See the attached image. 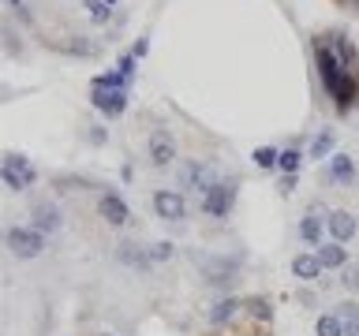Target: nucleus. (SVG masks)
I'll return each mask as SVG.
<instances>
[{
  "label": "nucleus",
  "mask_w": 359,
  "mask_h": 336,
  "mask_svg": "<svg viewBox=\"0 0 359 336\" xmlns=\"http://www.w3.org/2000/svg\"><path fill=\"white\" fill-rule=\"evenodd\" d=\"M314 67H318V78H322V90L325 97L333 101V108L341 112H352V105H359V75H352L348 67L341 64V56L333 52L330 38H314Z\"/></svg>",
  "instance_id": "1"
},
{
  "label": "nucleus",
  "mask_w": 359,
  "mask_h": 336,
  "mask_svg": "<svg viewBox=\"0 0 359 336\" xmlns=\"http://www.w3.org/2000/svg\"><path fill=\"white\" fill-rule=\"evenodd\" d=\"M4 246L15 258H22V262H30V258H38L45 251V235L34 228V224H11L4 232Z\"/></svg>",
  "instance_id": "2"
},
{
  "label": "nucleus",
  "mask_w": 359,
  "mask_h": 336,
  "mask_svg": "<svg viewBox=\"0 0 359 336\" xmlns=\"http://www.w3.org/2000/svg\"><path fill=\"white\" fill-rule=\"evenodd\" d=\"M236 195H240V183H236V179H217V183L202 195V213L213 220H224L236 206Z\"/></svg>",
  "instance_id": "3"
},
{
  "label": "nucleus",
  "mask_w": 359,
  "mask_h": 336,
  "mask_svg": "<svg viewBox=\"0 0 359 336\" xmlns=\"http://www.w3.org/2000/svg\"><path fill=\"white\" fill-rule=\"evenodd\" d=\"M217 172H213V168L206 164V161H184L176 168V183L184 187V190H198V195H206V190L217 183Z\"/></svg>",
  "instance_id": "4"
},
{
  "label": "nucleus",
  "mask_w": 359,
  "mask_h": 336,
  "mask_svg": "<svg viewBox=\"0 0 359 336\" xmlns=\"http://www.w3.org/2000/svg\"><path fill=\"white\" fill-rule=\"evenodd\" d=\"M198 269L210 288H229L240 269V258H198Z\"/></svg>",
  "instance_id": "5"
},
{
  "label": "nucleus",
  "mask_w": 359,
  "mask_h": 336,
  "mask_svg": "<svg viewBox=\"0 0 359 336\" xmlns=\"http://www.w3.org/2000/svg\"><path fill=\"white\" fill-rule=\"evenodd\" d=\"M146 157H150L154 168H168L176 161V139L165 127H154L150 139H146Z\"/></svg>",
  "instance_id": "6"
},
{
  "label": "nucleus",
  "mask_w": 359,
  "mask_h": 336,
  "mask_svg": "<svg viewBox=\"0 0 359 336\" xmlns=\"http://www.w3.org/2000/svg\"><path fill=\"white\" fill-rule=\"evenodd\" d=\"M97 217L112 224V228H123V224L131 220V209H128V202H123L116 190H105V195L97 198Z\"/></svg>",
  "instance_id": "7"
},
{
  "label": "nucleus",
  "mask_w": 359,
  "mask_h": 336,
  "mask_svg": "<svg viewBox=\"0 0 359 336\" xmlns=\"http://www.w3.org/2000/svg\"><path fill=\"white\" fill-rule=\"evenodd\" d=\"M90 105H94L101 116L116 120L128 108V90H90Z\"/></svg>",
  "instance_id": "8"
},
{
  "label": "nucleus",
  "mask_w": 359,
  "mask_h": 336,
  "mask_svg": "<svg viewBox=\"0 0 359 336\" xmlns=\"http://www.w3.org/2000/svg\"><path fill=\"white\" fill-rule=\"evenodd\" d=\"M330 213L333 209H322V202H314V206L303 213V220H299V239L311 243V246H322V224L330 220Z\"/></svg>",
  "instance_id": "9"
},
{
  "label": "nucleus",
  "mask_w": 359,
  "mask_h": 336,
  "mask_svg": "<svg viewBox=\"0 0 359 336\" xmlns=\"http://www.w3.org/2000/svg\"><path fill=\"white\" fill-rule=\"evenodd\" d=\"M154 209L161 220H184L187 217V202L180 190H154Z\"/></svg>",
  "instance_id": "10"
},
{
  "label": "nucleus",
  "mask_w": 359,
  "mask_h": 336,
  "mask_svg": "<svg viewBox=\"0 0 359 336\" xmlns=\"http://www.w3.org/2000/svg\"><path fill=\"white\" fill-rule=\"evenodd\" d=\"M30 224H34L41 235H53V232H60L64 213H60V206H53V202H38V206H34V213H30Z\"/></svg>",
  "instance_id": "11"
},
{
  "label": "nucleus",
  "mask_w": 359,
  "mask_h": 336,
  "mask_svg": "<svg viewBox=\"0 0 359 336\" xmlns=\"http://www.w3.org/2000/svg\"><path fill=\"white\" fill-rule=\"evenodd\" d=\"M325 228H330V235L337 243H348V239H355L359 220H355V213H348V209H333L330 220H325Z\"/></svg>",
  "instance_id": "12"
},
{
  "label": "nucleus",
  "mask_w": 359,
  "mask_h": 336,
  "mask_svg": "<svg viewBox=\"0 0 359 336\" xmlns=\"http://www.w3.org/2000/svg\"><path fill=\"white\" fill-rule=\"evenodd\" d=\"M240 310H243V299H236V295H224V299H217V302L210 307V314H206V318H210V325H213V329H224V325H232V321H236V314H240Z\"/></svg>",
  "instance_id": "13"
},
{
  "label": "nucleus",
  "mask_w": 359,
  "mask_h": 336,
  "mask_svg": "<svg viewBox=\"0 0 359 336\" xmlns=\"http://www.w3.org/2000/svg\"><path fill=\"white\" fill-rule=\"evenodd\" d=\"M116 262L120 265H128V269H139V273H146V269H150V262H154V258H150V251H146V246H139V243H120L116 246Z\"/></svg>",
  "instance_id": "14"
},
{
  "label": "nucleus",
  "mask_w": 359,
  "mask_h": 336,
  "mask_svg": "<svg viewBox=\"0 0 359 336\" xmlns=\"http://www.w3.org/2000/svg\"><path fill=\"white\" fill-rule=\"evenodd\" d=\"M325 176L333 179V183H355L359 172H355V161L348 153H333L330 157V168H325Z\"/></svg>",
  "instance_id": "15"
},
{
  "label": "nucleus",
  "mask_w": 359,
  "mask_h": 336,
  "mask_svg": "<svg viewBox=\"0 0 359 336\" xmlns=\"http://www.w3.org/2000/svg\"><path fill=\"white\" fill-rule=\"evenodd\" d=\"M325 38H330V45H333V52L341 56V64L348 67V71L352 75H359V52H355V45L344 38L341 30H333V34H325Z\"/></svg>",
  "instance_id": "16"
},
{
  "label": "nucleus",
  "mask_w": 359,
  "mask_h": 336,
  "mask_svg": "<svg viewBox=\"0 0 359 336\" xmlns=\"http://www.w3.org/2000/svg\"><path fill=\"white\" fill-rule=\"evenodd\" d=\"M292 276L303 280V284H314V280L322 276L318 254H296V258H292Z\"/></svg>",
  "instance_id": "17"
},
{
  "label": "nucleus",
  "mask_w": 359,
  "mask_h": 336,
  "mask_svg": "<svg viewBox=\"0 0 359 336\" xmlns=\"http://www.w3.org/2000/svg\"><path fill=\"white\" fill-rule=\"evenodd\" d=\"M318 262H322V269H344L348 265V251H344V243H337V239H330V243H322L318 251Z\"/></svg>",
  "instance_id": "18"
},
{
  "label": "nucleus",
  "mask_w": 359,
  "mask_h": 336,
  "mask_svg": "<svg viewBox=\"0 0 359 336\" xmlns=\"http://www.w3.org/2000/svg\"><path fill=\"white\" fill-rule=\"evenodd\" d=\"M4 168H11L19 179H27V187L38 183V168H34V161H30V157H22V153H15V150L4 153Z\"/></svg>",
  "instance_id": "19"
},
{
  "label": "nucleus",
  "mask_w": 359,
  "mask_h": 336,
  "mask_svg": "<svg viewBox=\"0 0 359 336\" xmlns=\"http://www.w3.org/2000/svg\"><path fill=\"white\" fill-rule=\"evenodd\" d=\"M333 150H337V134H333V131H318V134L311 139L307 157H314V161H325V157H333Z\"/></svg>",
  "instance_id": "20"
},
{
  "label": "nucleus",
  "mask_w": 359,
  "mask_h": 336,
  "mask_svg": "<svg viewBox=\"0 0 359 336\" xmlns=\"http://www.w3.org/2000/svg\"><path fill=\"white\" fill-rule=\"evenodd\" d=\"M348 325L341 321V314H322L318 321H314V336H344Z\"/></svg>",
  "instance_id": "21"
},
{
  "label": "nucleus",
  "mask_w": 359,
  "mask_h": 336,
  "mask_svg": "<svg viewBox=\"0 0 359 336\" xmlns=\"http://www.w3.org/2000/svg\"><path fill=\"white\" fill-rule=\"evenodd\" d=\"M243 310L251 314L255 321H269V318H273V307H269V299H262V295H251V299H243Z\"/></svg>",
  "instance_id": "22"
},
{
  "label": "nucleus",
  "mask_w": 359,
  "mask_h": 336,
  "mask_svg": "<svg viewBox=\"0 0 359 336\" xmlns=\"http://www.w3.org/2000/svg\"><path fill=\"white\" fill-rule=\"evenodd\" d=\"M131 83L123 78L120 71H105V75H97L94 83H90V90H128Z\"/></svg>",
  "instance_id": "23"
},
{
  "label": "nucleus",
  "mask_w": 359,
  "mask_h": 336,
  "mask_svg": "<svg viewBox=\"0 0 359 336\" xmlns=\"http://www.w3.org/2000/svg\"><path fill=\"white\" fill-rule=\"evenodd\" d=\"M299 164H303V153L292 146V150H280V161H277V168L285 176H299Z\"/></svg>",
  "instance_id": "24"
},
{
  "label": "nucleus",
  "mask_w": 359,
  "mask_h": 336,
  "mask_svg": "<svg viewBox=\"0 0 359 336\" xmlns=\"http://www.w3.org/2000/svg\"><path fill=\"white\" fill-rule=\"evenodd\" d=\"M83 8H86V15L94 22H109L112 19V8L105 4V0H83Z\"/></svg>",
  "instance_id": "25"
},
{
  "label": "nucleus",
  "mask_w": 359,
  "mask_h": 336,
  "mask_svg": "<svg viewBox=\"0 0 359 336\" xmlns=\"http://www.w3.org/2000/svg\"><path fill=\"white\" fill-rule=\"evenodd\" d=\"M251 157H255V164H258V168H277L280 150H273V146H258V150H255Z\"/></svg>",
  "instance_id": "26"
},
{
  "label": "nucleus",
  "mask_w": 359,
  "mask_h": 336,
  "mask_svg": "<svg viewBox=\"0 0 359 336\" xmlns=\"http://www.w3.org/2000/svg\"><path fill=\"white\" fill-rule=\"evenodd\" d=\"M172 254H176V243H168V239H161V243L150 246V258H154V262H168Z\"/></svg>",
  "instance_id": "27"
},
{
  "label": "nucleus",
  "mask_w": 359,
  "mask_h": 336,
  "mask_svg": "<svg viewBox=\"0 0 359 336\" xmlns=\"http://www.w3.org/2000/svg\"><path fill=\"white\" fill-rule=\"evenodd\" d=\"M341 284H344L348 291H359V265L348 262V265L341 269Z\"/></svg>",
  "instance_id": "28"
},
{
  "label": "nucleus",
  "mask_w": 359,
  "mask_h": 336,
  "mask_svg": "<svg viewBox=\"0 0 359 336\" xmlns=\"http://www.w3.org/2000/svg\"><path fill=\"white\" fill-rule=\"evenodd\" d=\"M0 179H4V187L15 190V195H19V190H27V179H19L15 172H11V168H4V164H0Z\"/></svg>",
  "instance_id": "29"
},
{
  "label": "nucleus",
  "mask_w": 359,
  "mask_h": 336,
  "mask_svg": "<svg viewBox=\"0 0 359 336\" xmlns=\"http://www.w3.org/2000/svg\"><path fill=\"white\" fill-rule=\"evenodd\" d=\"M60 52H72V56H90L94 45L90 41H60Z\"/></svg>",
  "instance_id": "30"
},
{
  "label": "nucleus",
  "mask_w": 359,
  "mask_h": 336,
  "mask_svg": "<svg viewBox=\"0 0 359 336\" xmlns=\"http://www.w3.org/2000/svg\"><path fill=\"white\" fill-rule=\"evenodd\" d=\"M53 187H60V190H79V187H90L83 176H60V179H53Z\"/></svg>",
  "instance_id": "31"
},
{
  "label": "nucleus",
  "mask_w": 359,
  "mask_h": 336,
  "mask_svg": "<svg viewBox=\"0 0 359 336\" xmlns=\"http://www.w3.org/2000/svg\"><path fill=\"white\" fill-rule=\"evenodd\" d=\"M116 71L128 78V83L135 78V56H131V52H123V56H120V67H116Z\"/></svg>",
  "instance_id": "32"
},
{
  "label": "nucleus",
  "mask_w": 359,
  "mask_h": 336,
  "mask_svg": "<svg viewBox=\"0 0 359 336\" xmlns=\"http://www.w3.org/2000/svg\"><path fill=\"white\" fill-rule=\"evenodd\" d=\"M146 52H150V38H139V41H135V49H131V56L139 60V56H146Z\"/></svg>",
  "instance_id": "33"
},
{
  "label": "nucleus",
  "mask_w": 359,
  "mask_h": 336,
  "mask_svg": "<svg viewBox=\"0 0 359 336\" xmlns=\"http://www.w3.org/2000/svg\"><path fill=\"white\" fill-rule=\"evenodd\" d=\"M341 318L355 321V318H359V307H355V302H341Z\"/></svg>",
  "instance_id": "34"
},
{
  "label": "nucleus",
  "mask_w": 359,
  "mask_h": 336,
  "mask_svg": "<svg viewBox=\"0 0 359 336\" xmlns=\"http://www.w3.org/2000/svg\"><path fill=\"white\" fill-rule=\"evenodd\" d=\"M105 139H109L105 127H90V142H94V146H105Z\"/></svg>",
  "instance_id": "35"
},
{
  "label": "nucleus",
  "mask_w": 359,
  "mask_h": 336,
  "mask_svg": "<svg viewBox=\"0 0 359 336\" xmlns=\"http://www.w3.org/2000/svg\"><path fill=\"white\" fill-rule=\"evenodd\" d=\"M292 187H296V176H285V179H280V190H285V195H288Z\"/></svg>",
  "instance_id": "36"
},
{
  "label": "nucleus",
  "mask_w": 359,
  "mask_h": 336,
  "mask_svg": "<svg viewBox=\"0 0 359 336\" xmlns=\"http://www.w3.org/2000/svg\"><path fill=\"white\" fill-rule=\"evenodd\" d=\"M344 336H359V318H355V321H348V329H344Z\"/></svg>",
  "instance_id": "37"
},
{
  "label": "nucleus",
  "mask_w": 359,
  "mask_h": 336,
  "mask_svg": "<svg viewBox=\"0 0 359 336\" xmlns=\"http://www.w3.org/2000/svg\"><path fill=\"white\" fill-rule=\"evenodd\" d=\"M4 4H8V8H22V0H4Z\"/></svg>",
  "instance_id": "38"
},
{
  "label": "nucleus",
  "mask_w": 359,
  "mask_h": 336,
  "mask_svg": "<svg viewBox=\"0 0 359 336\" xmlns=\"http://www.w3.org/2000/svg\"><path fill=\"white\" fill-rule=\"evenodd\" d=\"M341 4H348V8H355V11H359V0H341Z\"/></svg>",
  "instance_id": "39"
},
{
  "label": "nucleus",
  "mask_w": 359,
  "mask_h": 336,
  "mask_svg": "<svg viewBox=\"0 0 359 336\" xmlns=\"http://www.w3.org/2000/svg\"><path fill=\"white\" fill-rule=\"evenodd\" d=\"M105 4H109V8H112V4H120V0H105Z\"/></svg>",
  "instance_id": "40"
},
{
  "label": "nucleus",
  "mask_w": 359,
  "mask_h": 336,
  "mask_svg": "<svg viewBox=\"0 0 359 336\" xmlns=\"http://www.w3.org/2000/svg\"><path fill=\"white\" fill-rule=\"evenodd\" d=\"M355 187H359V179H355Z\"/></svg>",
  "instance_id": "41"
}]
</instances>
